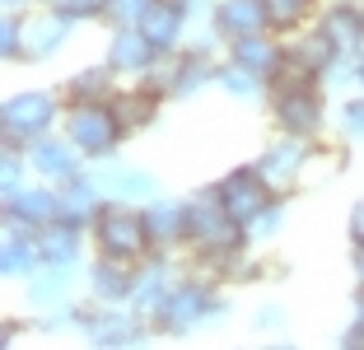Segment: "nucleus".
Returning a JSON list of instances; mask_svg holds the SVG:
<instances>
[{
	"label": "nucleus",
	"mask_w": 364,
	"mask_h": 350,
	"mask_svg": "<svg viewBox=\"0 0 364 350\" xmlns=\"http://www.w3.org/2000/svg\"><path fill=\"white\" fill-rule=\"evenodd\" d=\"M313 23L327 33V43H332L341 56H360L364 52V10H360V0H332V5L318 10Z\"/></svg>",
	"instance_id": "18"
},
{
	"label": "nucleus",
	"mask_w": 364,
	"mask_h": 350,
	"mask_svg": "<svg viewBox=\"0 0 364 350\" xmlns=\"http://www.w3.org/2000/svg\"><path fill=\"white\" fill-rule=\"evenodd\" d=\"M38 0H5V10H14V14H23V10H33Z\"/></svg>",
	"instance_id": "44"
},
{
	"label": "nucleus",
	"mask_w": 364,
	"mask_h": 350,
	"mask_svg": "<svg viewBox=\"0 0 364 350\" xmlns=\"http://www.w3.org/2000/svg\"><path fill=\"white\" fill-rule=\"evenodd\" d=\"M61 117H65L61 89H14L0 103V145L28 149L33 140L61 131Z\"/></svg>",
	"instance_id": "3"
},
{
	"label": "nucleus",
	"mask_w": 364,
	"mask_h": 350,
	"mask_svg": "<svg viewBox=\"0 0 364 350\" xmlns=\"http://www.w3.org/2000/svg\"><path fill=\"white\" fill-rule=\"evenodd\" d=\"M38 248H43V262L47 266H61V271H80L85 262V248H89V229L70 220H52L38 229Z\"/></svg>",
	"instance_id": "24"
},
{
	"label": "nucleus",
	"mask_w": 364,
	"mask_h": 350,
	"mask_svg": "<svg viewBox=\"0 0 364 350\" xmlns=\"http://www.w3.org/2000/svg\"><path fill=\"white\" fill-rule=\"evenodd\" d=\"M229 318V299L220 295V285L205 276H196L187 266V276L164 295V304L150 313V327L159 336H196V332L215 327Z\"/></svg>",
	"instance_id": "1"
},
{
	"label": "nucleus",
	"mask_w": 364,
	"mask_h": 350,
	"mask_svg": "<svg viewBox=\"0 0 364 350\" xmlns=\"http://www.w3.org/2000/svg\"><path fill=\"white\" fill-rule=\"evenodd\" d=\"M280 327H289V308L280 299H262L252 308V332H280Z\"/></svg>",
	"instance_id": "39"
},
{
	"label": "nucleus",
	"mask_w": 364,
	"mask_h": 350,
	"mask_svg": "<svg viewBox=\"0 0 364 350\" xmlns=\"http://www.w3.org/2000/svg\"><path fill=\"white\" fill-rule=\"evenodd\" d=\"M164 5H173V10H182L187 19H196V14H201V19L210 23V19H215V5H220V0H164Z\"/></svg>",
	"instance_id": "40"
},
{
	"label": "nucleus",
	"mask_w": 364,
	"mask_h": 350,
	"mask_svg": "<svg viewBox=\"0 0 364 350\" xmlns=\"http://www.w3.org/2000/svg\"><path fill=\"white\" fill-rule=\"evenodd\" d=\"M313 154H318V140H299V136H280L276 131V140H271L252 164H257V173L271 182L276 196H289V191L299 187V178L309 173Z\"/></svg>",
	"instance_id": "10"
},
{
	"label": "nucleus",
	"mask_w": 364,
	"mask_h": 350,
	"mask_svg": "<svg viewBox=\"0 0 364 350\" xmlns=\"http://www.w3.org/2000/svg\"><path fill=\"white\" fill-rule=\"evenodd\" d=\"M28 149L0 145V196H14L19 187H28Z\"/></svg>",
	"instance_id": "33"
},
{
	"label": "nucleus",
	"mask_w": 364,
	"mask_h": 350,
	"mask_svg": "<svg viewBox=\"0 0 364 350\" xmlns=\"http://www.w3.org/2000/svg\"><path fill=\"white\" fill-rule=\"evenodd\" d=\"M43 248H38V229H23V224H5V238H0V271L5 280L23 285L43 271Z\"/></svg>",
	"instance_id": "19"
},
{
	"label": "nucleus",
	"mask_w": 364,
	"mask_h": 350,
	"mask_svg": "<svg viewBox=\"0 0 364 350\" xmlns=\"http://www.w3.org/2000/svg\"><path fill=\"white\" fill-rule=\"evenodd\" d=\"M267 350H304V346H294V341H271Z\"/></svg>",
	"instance_id": "45"
},
{
	"label": "nucleus",
	"mask_w": 364,
	"mask_h": 350,
	"mask_svg": "<svg viewBox=\"0 0 364 350\" xmlns=\"http://www.w3.org/2000/svg\"><path fill=\"white\" fill-rule=\"evenodd\" d=\"M182 276H187V266L178 262V253H154V257H145V262L136 266V276H131V304L127 308H136V313H145V318H150L154 308L164 304V295H168Z\"/></svg>",
	"instance_id": "13"
},
{
	"label": "nucleus",
	"mask_w": 364,
	"mask_h": 350,
	"mask_svg": "<svg viewBox=\"0 0 364 350\" xmlns=\"http://www.w3.org/2000/svg\"><path fill=\"white\" fill-rule=\"evenodd\" d=\"M112 70H117V80H131V85H145L150 80V70L164 61L159 52H154V43L145 38L140 28H112V38H107V56H103Z\"/></svg>",
	"instance_id": "15"
},
{
	"label": "nucleus",
	"mask_w": 364,
	"mask_h": 350,
	"mask_svg": "<svg viewBox=\"0 0 364 350\" xmlns=\"http://www.w3.org/2000/svg\"><path fill=\"white\" fill-rule=\"evenodd\" d=\"M150 318L145 313H136V308H98L94 304V313H89V322H85V332L80 336L89 341L94 350H145V341H150Z\"/></svg>",
	"instance_id": "9"
},
{
	"label": "nucleus",
	"mask_w": 364,
	"mask_h": 350,
	"mask_svg": "<svg viewBox=\"0 0 364 350\" xmlns=\"http://www.w3.org/2000/svg\"><path fill=\"white\" fill-rule=\"evenodd\" d=\"M225 56L238 61V65H247L252 75H262L267 85L285 70V43H280V33H247V38H234V43H225Z\"/></svg>",
	"instance_id": "20"
},
{
	"label": "nucleus",
	"mask_w": 364,
	"mask_h": 350,
	"mask_svg": "<svg viewBox=\"0 0 364 350\" xmlns=\"http://www.w3.org/2000/svg\"><path fill=\"white\" fill-rule=\"evenodd\" d=\"M346 238H350V248H364V196L346 215Z\"/></svg>",
	"instance_id": "41"
},
{
	"label": "nucleus",
	"mask_w": 364,
	"mask_h": 350,
	"mask_svg": "<svg viewBox=\"0 0 364 350\" xmlns=\"http://www.w3.org/2000/svg\"><path fill=\"white\" fill-rule=\"evenodd\" d=\"M285 220H289V196H276V201L267 206V211L257 215V220L247 224V248H262V243H271L280 229H285Z\"/></svg>",
	"instance_id": "32"
},
{
	"label": "nucleus",
	"mask_w": 364,
	"mask_h": 350,
	"mask_svg": "<svg viewBox=\"0 0 364 350\" xmlns=\"http://www.w3.org/2000/svg\"><path fill=\"white\" fill-rule=\"evenodd\" d=\"M89 178L98 182L107 201H122V206H154L164 196V182L154 169L145 164H127L122 154H107V159L89 164Z\"/></svg>",
	"instance_id": "7"
},
{
	"label": "nucleus",
	"mask_w": 364,
	"mask_h": 350,
	"mask_svg": "<svg viewBox=\"0 0 364 350\" xmlns=\"http://www.w3.org/2000/svg\"><path fill=\"white\" fill-rule=\"evenodd\" d=\"M267 5L271 33H294L309 19H318V0H262Z\"/></svg>",
	"instance_id": "31"
},
{
	"label": "nucleus",
	"mask_w": 364,
	"mask_h": 350,
	"mask_svg": "<svg viewBox=\"0 0 364 350\" xmlns=\"http://www.w3.org/2000/svg\"><path fill=\"white\" fill-rule=\"evenodd\" d=\"M247 248V233L234 215L220 206L215 187L187 196V253L192 257H234Z\"/></svg>",
	"instance_id": "4"
},
{
	"label": "nucleus",
	"mask_w": 364,
	"mask_h": 350,
	"mask_svg": "<svg viewBox=\"0 0 364 350\" xmlns=\"http://www.w3.org/2000/svg\"><path fill=\"white\" fill-rule=\"evenodd\" d=\"M187 28H192V19L182 10H173V5H164V0H154L150 5V14L140 19V33L154 43V52L159 56H178V52H187Z\"/></svg>",
	"instance_id": "26"
},
{
	"label": "nucleus",
	"mask_w": 364,
	"mask_h": 350,
	"mask_svg": "<svg viewBox=\"0 0 364 350\" xmlns=\"http://www.w3.org/2000/svg\"><path fill=\"white\" fill-rule=\"evenodd\" d=\"M117 89H122V80H117V70L107 61H89V65H80V70H70L61 80V98H65V107H80V103H112L117 98Z\"/></svg>",
	"instance_id": "21"
},
{
	"label": "nucleus",
	"mask_w": 364,
	"mask_h": 350,
	"mask_svg": "<svg viewBox=\"0 0 364 350\" xmlns=\"http://www.w3.org/2000/svg\"><path fill=\"white\" fill-rule=\"evenodd\" d=\"M75 33V19H65L56 5H38V10H23V52H19V65H33V61H52Z\"/></svg>",
	"instance_id": "12"
},
{
	"label": "nucleus",
	"mask_w": 364,
	"mask_h": 350,
	"mask_svg": "<svg viewBox=\"0 0 364 350\" xmlns=\"http://www.w3.org/2000/svg\"><path fill=\"white\" fill-rule=\"evenodd\" d=\"M215 85L225 89L229 98H238V103H257V98H271V85L262 80V75H252L247 65H238V61H220V75H215Z\"/></svg>",
	"instance_id": "30"
},
{
	"label": "nucleus",
	"mask_w": 364,
	"mask_h": 350,
	"mask_svg": "<svg viewBox=\"0 0 364 350\" xmlns=\"http://www.w3.org/2000/svg\"><path fill=\"white\" fill-rule=\"evenodd\" d=\"M215 75H220V61L187 47V52H178V56H164L150 70L145 89H154V94L168 98V103H187V98H196L205 85H215Z\"/></svg>",
	"instance_id": "8"
},
{
	"label": "nucleus",
	"mask_w": 364,
	"mask_h": 350,
	"mask_svg": "<svg viewBox=\"0 0 364 350\" xmlns=\"http://www.w3.org/2000/svg\"><path fill=\"white\" fill-rule=\"evenodd\" d=\"M336 47L327 43V33L313 23V28H299L294 38L285 43V65L289 70H299V75H309V80H322V70L336 61Z\"/></svg>",
	"instance_id": "27"
},
{
	"label": "nucleus",
	"mask_w": 364,
	"mask_h": 350,
	"mask_svg": "<svg viewBox=\"0 0 364 350\" xmlns=\"http://www.w3.org/2000/svg\"><path fill=\"white\" fill-rule=\"evenodd\" d=\"M210 23L225 33V43L247 38V33H271V19H267V5L262 0H220Z\"/></svg>",
	"instance_id": "29"
},
{
	"label": "nucleus",
	"mask_w": 364,
	"mask_h": 350,
	"mask_svg": "<svg viewBox=\"0 0 364 350\" xmlns=\"http://www.w3.org/2000/svg\"><path fill=\"white\" fill-rule=\"evenodd\" d=\"M355 75H360V56H336L327 70H322L318 85L332 94V89H355Z\"/></svg>",
	"instance_id": "37"
},
{
	"label": "nucleus",
	"mask_w": 364,
	"mask_h": 350,
	"mask_svg": "<svg viewBox=\"0 0 364 350\" xmlns=\"http://www.w3.org/2000/svg\"><path fill=\"white\" fill-rule=\"evenodd\" d=\"M341 350H364V322H346V332H341Z\"/></svg>",
	"instance_id": "42"
},
{
	"label": "nucleus",
	"mask_w": 364,
	"mask_h": 350,
	"mask_svg": "<svg viewBox=\"0 0 364 350\" xmlns=\"http://www.w3.org/2000/svg\"><path fill=\"white\" fill-rule=\"evenodd\" d=\"M131 276H136V266L112 262V257H94L89 271H85V299L98 304V308L131 304Z\"/></svg>",
	"instance_id": "17"
},
{
	"label": "nucleus",
	"mask_w": 364,
	"mask_h": 350,
	"mask_svg": "<svg viewBox=\"0 0 364 350\" xmlns=\"http://www.w3.org/2000/svg\"><path fill=\"white\" fill-rule=\"evenodd\" d=\"M150 5L154 0H112L107 5V23L112 28H140V19L150 14Z\"/></svg>",
	"instance_id": "38"
},
{
	"label": "nucleus",
	"mask_w": 364,
	"mask_h": 350,
	"mask_svg": "<svg viewBox=\"0 0 364 350\" xmlns=\"http://www.w3.org/2000/svg\"><path fill=\"white\" fill-rule=\"evenodd\" d=\"M61 136L70 140V145H75L89 164H94V159H107V154H122V140H127L107 103L65 107V117H61Z\"/></svg>",
	"instance_id": "6"
},
{
	"label": "nucleus",
	"mask_w": 364,
	"mask_h": 350,
	"mask_svg": "<svg viewBox=\"0 0 364 350\" xmlns=\"http://www.w3.org/2000/svg\"><path fill=\"white\" fill-rule=\"evenodd\" d=\"M61 220V187L52 182H28L0 206V224H23V229H43V224Z\"/></svg>",
	"instance_id": "16"
},
{
	"label": "nucleus",
	"mask_w": 364,
	"mask_h": 350,
	"mask_svg": "<svg viewBox=\"0 0 364 350\" xmlns=\"http://www.w3.org/2000/svg\"><path fill=\"white\" fill-rule=\"evenodd\" d=\"M336 127H341V136L350 140H364V94H355V98H346L341 107H336Z\"/></svg>",
	"instance_id": "36"
},
{
	"label": "nucleus",
	"mask_w": 364,
	"mask_h": 350,
	"mask_svg": "<svg viewBox=\"0 0 364 350\" xmlns=\"http://www.w3.org/2000/svg\"><path fill=\"white\" fill-rule=\"evenodd\" d=\"M89 243H94V257H112V262H127V266H140L145 257H154L145 206L107 201L103 215L94 220V229H89Z\"/></svg>",
	"instance_id": "5"
},
{
	"label": "nucleus",
	"mask_w": 364,
	"mask_h": 350,
	"mask_svg": "<svg viewBox=\"0 0 364 350\" xmlns=\"http://www.w3.org/2000/svg\"><path fill=\"white\" fill-rule=\"evenodd\" d=\"M215 196H220V206H225L243 229L276 201V191H271V182L257 173V164H238V169H229L225 178L215 182Z\"/></svg>",
	"instance_id": "11"
},
{
	"label": "nucleus",
	"mask_w": 364,
	"mask_h": 350,
	"mask_svg": "<svg viewBox=\"0 0 364 350\" xmlns=\"http://www.w3.org/2000/svg\"><path fill=\"white\" fill-rule=\"evenodd\" d=\"M271 122H276L280 136H299V140H318L327 127V89L318 80L299 70H280L271 80Z\"/></svg>",
	"instance_id": "2"
},
{
	"label": "nucleus",
	"mask_w": 364,
	"mask_h": 350,
	"mask_svg": "<svg viewBox=\"0 0 364 350\" xmlns=\"http://www.w3.org/2000/svg\"><path fill=\"white\" fill-rule=\"evenodd\" d=\"M164 103H168V98H159L154 94V89H145V85H122L117 89V98H112V117H117V127H122V136H136V131H150L154 122H159V112H164Z\"/></svg>",
	"instance_id": "25"
},
{
	"label": "nucleus",
	"mask_w": 364,
	"mask_h": 350,
	"mask_svg": "<svg viewBox=\"0 0 364 350\" xmlns=\"http://www.w3.org/2000/svg\"><path fill=\"white\" fill-rule=\"evenodd\" d=\"M75 276L80 271H61V266H43L33 280H23L19 295L28 299V308L38 313V318H47V313H61V308L75 304Z\"/></svg>",
	"instance_id": "22"
},
{
	"label": "nucleus",
	"mask_w": 364,
	"mask_h": 350,
	"mask_svg": "<svg viewBox=\"0 0 364 350\" xmlns=\"http://www.w3.org/2000/svg\"><path fill=\"white\" fill-rule=\"evenodd\" d=\"M360 10H364V0H360Z\"/></svg>",
	"instance_id": "47"
},
{
	"label": "nucleus",
	"mask_w": 364,
	"mask_h": 350,
	"mask_svg": "<svg viewBox=\"0 0 364 350\" xmlns=\"http://www.w3.org/2000/svg\"><path fill=\"white\" fill-rule=\"evenodd\" d=\"M19 52H23V14L5 10V19H0V56H5V65H19Z\"/></svg>",
	"instance_id": "34"
},
{
	"label": "nucleus",
	"mask_w": 364,
	"mask_h": 350,
	"mask_svg": "<svg viewBox=\"0 0 364 350\" xmlns=\"http://www.w3.org/2000/svg\"><path fill=\"white\" fill-rule=\"evenodd\" d=\"M350 276H355V290H364V248H350Z\"/></svg>",
	"instance_id": "43"
},
{
	"label": "nucleus",
	"mask_w": 364,
	"mask_h": 350,
	"mask_svg": "<svg viewBox=\"0 0 364 350\" xmlns=\"http://www.w3.org/2000/svg\"><path fill=\"white\" fill-rule=\"evenodd\" d=\"M355 89L364 94V52H360V75H355Z\"/></svg>",
	"instance_id": "46"
},
{
	"label": "nucleus",
	"mask_w": 364,
	"mask_h": 350,
	"mask_svg": "<svg viewBox=\"0 0 364 350\" xmlns=\"http://www.w3.org/2000/svg\"><path fill=\"white\" fill-rule=\"evenodd\" d=\"M103 206H107V196L98 191V182L89 178V169L61 187V220L80 224V229H94V220L103 215Z\"/></svg>",
	"instance_id": "28"
},
{
	"label": "nucleus",
	"mask_w": 364,
	"mask_h": 350,
	"mask_svg": "<svg viewBox=\"0 0 364 350\" xmlns=\"http://www.w3.org/2000/svg\"><path fill=\"white\" fill-rule=\"evenodd\" d=\"M47 5H56L65 19H75V23H98V19H107L112 0H47Z\"/></svg>",
	"instance_id": "35"
},
{
	"label": "nucleus",
	"mask_w": 364,
	"mask_h": 350,
	"mask_svg": "<svg viewBox=\"0 0 364 350\" xmlns=\"http://www.w3.org/2000/svg\"><path fill=\"white\" fill-rule=\"evenodd\" d=\"M145 224L154 253H187V196H159L154 206H145Z\"/></svg>",
	"instance_id": "23"
},
{
	"label": "nucleus",
	"mask_w": 364,
	"mask_h": 350,
	"mask_svg": "<svg viewBox=\"0 0 364 350\" xmlns=\"http://www.w3.org/2000/svg\"><path fill=\"white\" fill-rule=\"evenodd\" d=\"M28 169H33L38 182L65 187L70 178H80V173L89 169V159L61 136V131H52V136H43V140H33V145H28Z\"/></svg>",
	"instance_id": "14"
}]
</instances>
